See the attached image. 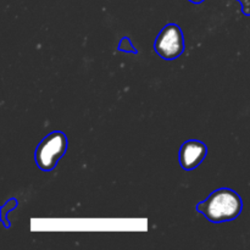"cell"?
Masks as SVG:
<instances>
[{
  "label": "cell",
  "mask_w": 250,
  "mask_h": 250,
  "mask_svg": "<svg viewBox=\"0 0 250 250\" xmlns=\"http://www.w3.org/2000/svg\"><path fill=\"white\" fill-rule=\"evenodd\" d=\"M243 6V12L247 15H250V0H239Z\"/></svg>",
  "instance_id": "cell-5"
},
{
  "label": "cell",
  "mask_w": 250,
  "mask_h": 250,
  "mask_svg": "<svg viewBox=\"0 0 250 250\" xmlns=\"http://www.w3.org/2000/svg\"><path fill=\"white\" fill-rule=\"evenodd\" d=\"M208 149L199 141H188L182 146L180 151V163L185 170H193L200 165L205 159Z\"/></svg>",
  "instance_id": "cell-4"
},
{
  "label": "cell",
  "mask_w": 250,
  "mask_h": 250,
  "mask_svg": "<svg viewBox=\"0 0 250 250\" xmlns=\"http://www.w3.org/2000/svg\"><path fill=\"white\" fill-rule=\"evenodd\" d=\"M189 1H192V2H202L203 0H189Z\"/></svg>",
  "instance_id": "cell-6"
},
{
  "label": "cell",
  "mask_w": 250,
  "mask_h": 250,
  "mask_svg": "<svg viewBox=\"0 0 250 250\" xmlns=\"http://www.w3.org/2000/svg\"><path fill=\"white\" fill-rule=\"evenodd\" d=\"M197 209L214 224L229 222L241 214L242 199L233 190L222 188L212 193L205 202L199 203Z\"/></svg>",
  "instance_id": "cell-1"
},
{
  "label": "cell",
  "mask_w": 250,
  "mask_h": 250,
  "mask_svg": "<svg viewBox=\"0 0 250 250\" xmlns=\"http://www.w3.org/2000/svg\"><path fill=\"white\" fill-rule=\"evenodd\" d=\"M154 46L159 55L166 60L178 58L185 48L182 31L180 27L173 23L167 24L158 36Z\"/></svg>",
  "instance_id": "cell-3"
},
{
  "label": "cell",
  "mask_w": 250,
  "mask_h": 250,
  "mask_svg": "<svg viewBox=\"0 0 250 250\" xmlns=\"http://www.w3.org/2000/svg\"><path fill=\"white\" fill-rule=\"evenodd\" d=\"M67 146V139L62 132H53L39 143L36 150L37 165L44 171H50L63 156Z\"/></svg>",
  "instance_id": "cell-2"
}]
</instances>
